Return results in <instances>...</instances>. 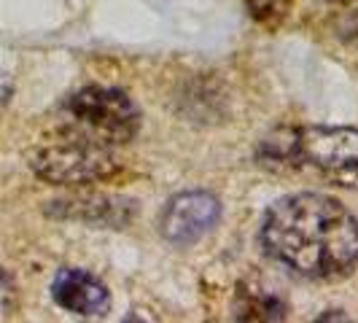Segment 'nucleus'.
Masks as SVG:
<instances>
[{
    "mask_svg": "<svg viewBox=\"0 0 358 323\" xmlns=\"http://www.w3.org/2000/svg\"><path fill=\"white\" fill-rule=\"evenodd\" d=\"M280 164H313L323 173H350L358 167V129L353 127H305L280 141Z\"/></svg>",
    "mask_w": 358,
    "mask_h": 323,
    "instance_id": "20e7f679",
    "label": "nucleus"
},
{
    "mask_svg": "<svg viewBox=\"0 0 358 323\" xmlns=\"http://www.w3.org/2000/svg\"><path fill=\"white\" fill-rule=\"evenodd\" d=\"M251 14L262 22H267V17H283L288 11V0H248Z\"/></svg>",
    "mask_w": 358,
    "mask_h": 323,
    "instance_id": "0eeeda50",
    "label": "nucleus"
},
{
    "mask_svg": "<svg viewBox=\"0 0 358 323\" xmlns=\"http://www.w3.org/2000/svg\"><path fill=\"white\" fill-rule=\"evenodd\" d=\"M68 113L73 124L108 145L129 143L141 129L138 108L119 89L87 87L76 92L68 103Z\"/></svg>",
    "mask_w": 358,
    "mask_h": 323,
    "instance_id": "7ed1b4c3",
    "label": "nucleus"
},
{
    "mask_svg": "<svg viewBox=\"0 0 358 323\" xmlns=\"http://www.w3.org/2000/svg\"><path fill=\"white\" fill-rule=\"evenodd\" d=\"M113 145L103 143L84 132L81 127H65L43 138L30 154V167L38 178L57 186H84L97 183L116 173V159L110 154Z\"/></svg>",
    "mask_w": 358,
    "mask_h": 323,
    "instance_id": "f03ea898",
    "label": "nucleus"
},
{
    "mask_svg": "<svg viewBox=\"0 0 358 323\" xmlns=\"http://www.w3.org/2000/svg\"><path fill=\"white\" fill-rule=\"evenodd\" d=\"M54 302L81 318H103L110 310L106 286L84 269H59L52 286Z\"/></svg>",
    "mask_w": 358,
    "mask_h": 323,
    "instance_id": "423d86ee",
    "label": "nucleus"
},
{
    "mask_svg": "<svg viewBox=\"0 0 358 323\" xmlns=\"http://www.w3.org/2000/svg\"><path fill=\"white\" fill-rule=\"evenodd\" d=\"M262 245L302 278L337 280L358 264V221L334 197L291 194L267 210Z\"/></svg>",
    "mask_w": 358,
    "mask_h": 323,
    "instance_id": "f257e3e1",
    "label": "nucleus"
},
{
    "mask_svg": "<svg viewBox=\"0 0 358 323\" xmlns=\"http://www.w3.org/2000/svg\"><path fill=\"white\" fill-rule=\"evenodd\" d=\"M221 218V205L208 192H183L173 197L162 210V234L167 243L192 245L202 240Z\"/></svg>",
    "mask_w": 358,
    "mask_h": 323,
    "instance_id": "39448f33",
    "label": "nucleus"
}]
</instances>
